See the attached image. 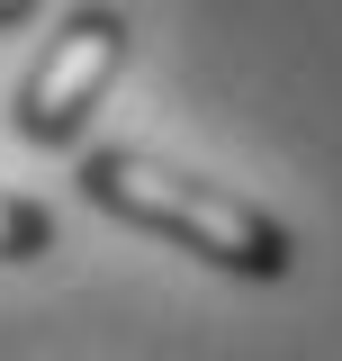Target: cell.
I'll use <instances>...</instances> for the list:
<instances>
[{
	"label": "cell",
	"mask_w": 342,
	"mask_h": 361,
	"mask_svg": "<svg viewBox=\"0 0 342 361\" xmlns=\"http://www.w3.org/2000/svg\"><path fill=\"white\" fill-rule=\"evenodd\" d=\"M37 18V0H0V27H27Z\"/></svg>",
	"instance_id": "277c9868"
},
{
	"label": "cell",
	"mask_w": 342,
	"mask_h": 361,
	"mask_svg": "<svg viewBox=\"0 0 342 361\" xmlns=\"http://www.w3.org/2000/svg\"><path fill=\"white\" fill-rule=\"evenodd\" d=\"M82 199L127 217L135 235H163L180 253H198L208 271H234V280H289L298 271V235L261 199H243V190H225L208 172H180V163L144 154V145L82 154Z\"/></svg>",
	"instance_id": "6da1fadb"
},
{
	"label": "cell",
	"mask_w": 342,
	"mask_h": 361,
	"mask_svg": "<svg viewBox=\"0 0 342 361\" xmlns=\"http://www.w3.org/2000/svg\"><path fill=\"white\" fill-rule=\"evenodd\" d=\"M37 253H54V217H45L37 199L0 190V262H37Z\"/></svg>",
	"instance_id": "3957f363"
},
{
	"label": "cell",
	"mask_w": 342,
	"mask_h": 361,
	"mask_svg": "<svg viewBox=\"0 0 342 361\" xmlns=\"http://www.w3.org/2000/svg\"><path fill=\"white\" fill-rule=\"evenodd\" d=\"M127 54H135V18L127 9H108V0L63 9L54 45L37 54V73L18 82V135L27 145H72L90 127V109H99V90L127 73Z\"/></svg>",
	"instance_id": "7a4b0ae2"
}]
</instances>
